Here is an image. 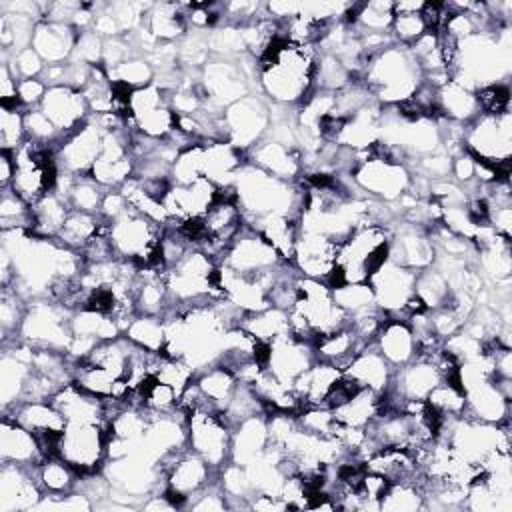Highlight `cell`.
Returning <instances> with one entry per match:
<instances>
[{
  "label": "cell",
  "mask_w": 512,
  "mask_h": 512,
  "mask_svg": "<svg viewBox=\"0 0 512 512\" xmlns=\"http://www.w3.org/2000/svg\"><path fill=\"white\" fill-rule=\"evenodd\" d=\"M232 186L246 224L268 214H286L300 220L306 188L298 182L280 180L258 166L244 162L234 174Z\"/></svg>",
  "instance_id": "6da1fadb"
},
{
  "label": "cell",
  "mask_w": 512,
  "mask_h": 512,
  "mask_svg": "<svg viewBox=\"0 0 512 512\" xmlns=\"http://www.w3.org/2000/svg\"><path fill=\"white\" fill-rule=\"evenodd\" d=\"M362 80L380 104H400L422 84V70L408 46L392 44L370 58Z\"/></svg>",
  "instance_id": "7a4b0ae2"
},
{
  "label": "cell",
  "mask_w": 512,
  "mask_h": 512,
  "mask_svg": "<svg viewBox=\"0 0 512 512\" xmlns=\"http://www.w3.org/2000/svg\"><path fill=\"white\" fill-rule=\"evenodd\" d=\"M70 318L72 310L56 300H32L28 302L18 336L32 348H50L66 354L72 342Z\"/></svg>",
  "instance_id": "3957f363"
},
{
  "label": "cell",
  "mask_w": 512,
  "mask_h": 512,
  "mask_svg": "<svg viewBox=\"0 0 512 512\" xmlns=\"http://www.w3.org/2000/svg\"><path fill=\"white\" fill-rule=\"evenodd\" d=\"M356 152L358 166L354 168L352 178L366 198L378 202H396L408 192L412 176L404 164L374 156L370 148Z\"/></svg>",
  "instance_id": "277c9868"
},
{
  "label": "cell",
  "mask_w": 512,
  "mask_h": 512,
  "mask_svg": "<svg viewBox=\"0 0 512 512\" xmlns=\"http://www.w3.org/2000/svg\"><path fill=\"white\" fill-rule=\"evenodd\" d=\"M464 150L480 162L504 164L512 156V118L510 112L478 114L464 126Z\"/></svg>",
  "instance_id": "5b68a950"
},
{
  "label": "cell",
  "mask_w": 512,
  "mask_h": 512,
  "mask_svg": "<svg viewBox=\"0 0 512 512\" xmlns=\"http://www.w3.org/2000/svg\"><path fill=\"white\" fill-rule=\"evenodd\" d=\"M108 428L102 424H66L58 456L68 462L78 476L102 472L106 464Z\"/></svg>",
  "instance_id": "8992f818"
},
{
  "label": "cell",
  "mask_w": 512,
  "mask_h": 512,
  "mask_svg": "<svg viewBox=\"0 0 512 512\" xmlns=\"http://www.w3.org/2000/svg\"><path fill=\"white\" fill-rule=\"evenodd\" d=\"M270 126V100L264 96L248 94L228 108L222 114V134L224 140L234 148L246 154L258 140L266 136Z\"/></svg>",
  "instance_id": "52a82bcc"
},
{
  "label": "cell",
  "mask_w": 512,
  "mask_h": 512,
  "mask_svg": "<svg viewBox=\"0 0 512 512\" xmlns=\"http://www.w3.org/2000/svg\"><path fill=\"white\" fill-rule=\"evenodd\" d=\"M230 434L232 428L226 424L220 412L196 410L188 416V448L198 454L212 470H220L230 462Z\"/></svg>",
  "instance_id": "ba28073f"
},
{
  "label": "cell",
  "mask_w": 512,
  "mask_h": 512,
  "mask_svg": "<svg viewBox=\"0 0 512 512\" xmlns=\"http://www.w3.org/2000/svg\"><path fill=\"white\" fill-rule=\"evenodd\" d=\"M128 124L132 130L162 140L176 128V114L170 106V96L156 84L130 92Z\"/></svg>",
  "instance_id": "9c48e42d"
},
{
  "label": "cell",
  "mask_w": 512,
  "mask_h": 512,
  "mask_svg": "<svg viewBox=\"0 0 512 512\" xmlns=\"http://www.w3.org/2000/svg\"><path fill=\"white\" fill-rule=\"evenodd\" d=\"M106 128L100 124L96 114H90L88 120L70 136L62 140L56 150V164L60 172L72 176H90L94 162L102 150Z\"/></svg>",
  "instance_id": "30bf717a"
},
{
  "label": "cell",
  "mask_w": 512,
  "mask_h": 512,
  "mask_svg": "<svg viewBox=\"0 0 512 512\" xmlns=\"http://www.w3.org/2000/svg\"><path fill=\"white\" fill-rule=\"evenodd\" d=\"M414 284H416V272L392 260H386L368 278V286L372 288L376 306L382 308L390 318L404 320V322H408L410 318L404 306L414 296Z\"/></svg>",
  "instance_id": "8fae6325"
},
{
  "label": "cell",
  "mask_w": 512,
  "mask_h": 512,
  "mask_svg": "<svg viewBox=\"0 0 512 512\" xmlns=\"http://www.w3.org/2000/svg\"><path fill=\"white\" fill-rule=\"evenodd\" d=\"M280 262H284L278 252L252 228L244 222L240 232L230 242L220 264L232 268L238 274L258 278L270 270H274Z\"/></svg>",
  "instance_id": "7c38bea8"
},
{
  "label": "cell",
  "mask_w": 512,
  "mask_h": 512,
  "mask_svg": "<svg viewBox=\"0 0 512 512\" xmlns=\"http://www.w3.org/2000/svg\"><path fill=\"white\" fill-rule=\"evenodd\" d=\"M200 88L206 102L224 110L248 96V78L236 58L212 56L200 70Z\"/></svg>",
  "instance_id": "4fadbf2b"
},
{
  "label": "cell",
  "mask_w": 512,
  "mask_h": 512,
  "mask_svg": "<svg viewBox=\"0 0 512 512\" xmlns=\"http://www.w3.org/2000/svg\"><path fill=\"white\" fill-rule=\"evenodd\" d=\"M44 490L38 482V466L2 462L0 468V512L34 510Z\"/></svg>",
  "instance_id": "5bb4252c"
},
{
  "label": "cell",
  "mask_w": 512,
  "mask_h": 512,
  "mask_svg": "<svg viewBox=\"0 0 512 512\" xmlns=\"http://www.w3.org/2000/svg\"><path fill=\"white\" fill-rule=\"evenodd\" d=\"M388 232V260L406 266L414 272H420L434 262L436 248L428 228L402 222L400 226L388 228Z\"/></svg>",
  "instance_id": "9a60e30c"
},
{
  "label": "cell",
  "mask_w": 512,
  "mask_h": 512,
  "mask_svg": "<svg viewBox=\"0 0 512 512\" xmlns=\"http://www.w3.org/2000/svg\"><path fill=\"white\" fill-rule=\"evenodd\" d=\"M316 362V352L310 342L296 336L282 334L270 342L264 368L272 372L280 382L292 388L294 380Z\"/></svg>",
  "instance_id": "2e32d148"
},
{
  "label": "cell",
  "mask_w": 512,
  "mask_h": 512,
  "mask_svg": "<svg viewBox=\"0 0 512 512\" xmlns=\"http://www.w3.org/2000/svg\"><path fill=\"white\" fill-rule=\"evenodd\" d=\"M34 348L26 342L12 340L2 344L0 356V402L2 412L16 406L22 398V390L32 372Z\"/></svg>",
  "instance_id": "e0dca14e"
},
{
  "label": "cell",
  "mask_w": 512,
  "mask_h": 512,
  "mask_svg": "<svg viewBox=\"0 0 512 512\" xmlns=\"http://www.w3.org/2000/svg\"><path fill=\"white\" fill-rule=\"evenodd\" d=\"M338 246L336 240L324 234L300 230L292 262L304 278L326 282L336 266Z\"/></svg>",
  "instance_id": "ac0fdd59"
},
{
  "label": "cell",
  "mask_w": 512,
  "mask_h": 512,
  "mask_svg": "<svg viewBox=\"0 0 512 512\" xmlns=\"http://www.w3.org/2000/svg\"><path fill=\"white\" fill-rule=\"evenodd\" d=\"M40 110L56 126L62 138L76 132L90 116L82 90L70 86H52L40 104Z\"/></svg>",
  "instance_id": "d6986e66"
},
{
  "label": "cell",
  "mask_w": 512,
  "mask_h": 512,
  "mask_svg": "<svg viewBox=\"0 0 512 512\" xmlns=\"http://www.w3.org/2000/svg\"><path fill=\"white\" fill-rule=\"evenodd\" d=\"M216 196V184L208 178H198L188 186H172L162 198V206L168 212L170 220H188L200 218L208 212Z\"/></svg>",
  "instance_id": "ffe728a7"
},
{
  "label": "cell",
  "mask_w": 512,
  "mask_h": 512,
  "mask_svg": "<svg viewBox=\"0 0 512 512\" xmlns=\"http://www.w3.org/2000/svg\"><path fill=\"white\" fill-rule=\"evenodd\" d=\"M246 162L258 166L260 170L288 182H296L302 176V156L298 150L288 148L268 136L258 140L250 150H246Z\"/></svg>",
  "instance_id": "44dd1931"
},
{
  "label": "cell",
  "mask_w": 512,
  "mask_h": 512,
  "mask_svg": "<svg viewBox=\"0 0 512 512\" xmlns=\"http://www.w3.org/2000/svg\"><path fill=\"white\" fill-rule=\"evenodd\" d=\"M50 402L60 410L66 424H102V426H106L104 398L86 392L76 382H68L66 386H62L52 396Z\"/></svg>",
  "instance_id": "7402d4cb"
},
{
  "label": "cell",
  "mask_w": 512,
  "mask_h": 512,
  "mask_svg": "<svg viewBox=\"0 0 512 512\" xmlns=\"http://www.w3.org/2000/svg\"><path fill=\"white\" fill-rule=\"evenodd\" d=\"M466 396V410L464 418L488 422V424H502L510 420V400L498 390L492 378L482 380L464 388Z\"/></svg>",
  "instance_id": "603a6c76"
},
{
  "label": "cell",
  "mask_w": 512,
  "mask_h": 512,
  "mask_svg": "<svg viewBox=\"0 0 512 512\" xmlns=\"http://www.w3.org/2000/svg\"><path fill=\"white\" fill-rule=\"evenodd\" d=\"M270 444L266 414H256L232 428L230 434V462L248 466L258 460Z\"/></svg>",
  "instance_id": "cb8c5ba5"
},
{
  "label": "cell",
  "mask_w": 512,
  "mask_h": 512,
  "mask_svg": "<svg viewBox=\"0 0 512 512\" xmlns=\"http://www.w3.org/2000/svg\"><path fill=\"white\" fill-rule=\"evenodd\" d=\"M36 434L20 426L12 418L2 416L0 424V462H16L24 466H40L44 462Z\"/></svg>",
  "instance_id": "d4e9b609"
},
{
  "label": "cell",
  "mask_w": 512,
  "mask_h": 512,
  "mask_svg": "<svg viewBox=\"0 0 512 512\" xmlns=\"http://www.w3.org/2000/svg\"><path fill=\"white\" fill-rule=\"evenodd\" d=\"M216 476H218V470H212L198 454L186 448L166 472V488L176 490L182 496H186V500H190Z\"/></svg>",
  "instance_id": "484cf974"
},
{
  "label": "cell",
  "mask_w": 512,
  "mask_h": 512,
  "mask_svg": "<svg viewBox=\"0 0 512 512\" xmlns=\"http://www.w3.org/2000/svg\"><path fill=\"white\" fill-rule=\"evenodd\" d=\"M78 30L70 24H56V22H38L34 36H32V48L40 54V58L46 64H62L68 62L76 40Z\"/></svg>",
  "instance_id": "4316f807"
},
{
  "label": "cell",
  "mask_w": 512,
  "mask_h": 512,
  "mask_svg": "<svg viewBox=\"0 0 512 512\" xmlns=\"http://www.w3.org/2000/svg\"><path fill=\"white\" fill-rule=\"evenodd\" d=\"M374 344L392 368H400L416 358V340L410 324L404 320L388 316V320L376 334Z\"/></svg>",
  "instance_id": "83f0119b"
},
{
  "label": "cell",
  "mask_w": 512,
  "mask_h": 512,
  "mask_svg": "<svg viewBox=\"0 0 512 512\" xmlns=\"http://www.w3.org/2000/svg\"><path fill=\"white\" fill-rule=\"evenodd\" d=\"M4 418L16 420L20 426L28 428L36 436L62 434L66 428V420L60 410L50 400L38 402H18L10 410L2 412Z\"/></svg>",
  "instance_id": "f1b7e54d"
},
{
  "label": "cell",
  "mask_w": 512,
  "mask_h": 512,
  "mask_svg": "<svg viewBox=\"0 0 512 512\" xmlns=\"http://www.w3.org/2000/svg\"><path fill=\"white\" fill-rule=\"evenodd\" d=\"M246 162L244 152L234 148L226 140L202 142V170L204 178L212 180L216 186L232 184L234 174Z\"/></svg>",
  "instance_id": "f546056e"
},
{
  "label": "cell",
  "mask_w": 512,
  "mask_h": 512,
  "mask_svg": "<svg viewBox=\"0 0 512 512\" xmlns=\"http://www.w3.org/2000/svg\"><path fill=\"white\" fill-rule=\"evenodd\" d=\"M350 378H354L362 388H370L378 394L386 392L392 380L394 368L384 360V356L378 352L376 344L364 346L348 364L344 370Z\"/></svg>",
  "instance_id": "4dcf8cb0"
},
{
  "label": "cell",
  "mask_w": 512,
  "mask_h": 512,
  "mask_svg": "<svg viewBox=\"0 0 512 512\" xmlns=\"http://www.w3.org/2000/svg\"><path fill=\"white\" fill-rule=\"evenodd\" d=\"M340 376H342V370L322 360H316L308 370H304L292 384V390L300 400V410L310 406H322L326 394L330 392V388L336 384Z\"/></svg>",
  "instance_id": "1f68e13d"
},
{
  "label": "cell",
  "mask_w": 512,
  "mask_h": 512,
  "mask_svg": "<svg viewBox=\"0 0 512 512\" xmlns=\"http://www.w3.org/2000/svg\"><path fill=\"white\" fill-rule=\"evenodd\" d=\"M248 226H252L278 252L284 262H292L296 240L300 234V220L286 214H268L252 220Z\"/></svg>",
  "instance_id": "d6a6232c"
},
{
  "label": "cell",
  "mask_w": 512,
  "mask_h": 512,
  "mask_svg": "<svg viewBox=\"0 0 512 512\" xmlns=\"http://www.w3.org/2000/svg\"><path fill=\"white\" fill-rule=\"evenodd\" d=\"M70 210L72 208L66 202V198H62L54 190L46 192L40 200H36L30 206V212H32L30 232L40 238H58Z\"/></svg>",
  "instance_id": "836d02e7"
},
{
  "label": "cell",
  "mask_w": 512,
  "mask_h": 512,
  "mask_svg": "<svg viewBox=\"0 0 512 512\" xmlns=\"http://www.w3.org/2000/svg\"><path fill=\"white\" fill-rule=\"evenodd\" d=\"M144 26L158 42H178L188 30L184 20V8L182 4L174 2L150 4L144 16Z\"/></svg>",
  "instance_id": "e575fe53"
},
{
  "label": "cell",
  "mask_w": 512,
  "mask_h": 512,
  "mask_svg": "<svg viewBox=\"0 0 512 512\" xmlns=\"http://www.w3.org/2000/svg\"><path fill=\"white\" fill-rule=\"evenodd\" d=\"M312 346H314V352H316V360L328 362V364L336 366L342 372L348 368L352 358L364 348L348 326L340 328L336 332L318 336Z\"/></svg>",
  "instance_id": "d590c367"
},
{
  "label": "cell",
  "mask_w": 512,
  "mask_h": 512,
  "mask_svg": "<svg viewBox=\"0 0 512 512\" xmlns=\"http://www.w3.org/2000/svg\"><path fill=\"white\" fill-rule=\"evenodd\" d=\"M436 98H438L440 116L448 120L468 124L480 114L476 92L460 86L454 80H448L444 86H440Z\"/></svg>",
  "instance_id": "8d00e7d4"
},
{
  "label": "cell",
  "mask_w": 512,
  "mask_h": 512,
  "mask_svg": "<svg viewBox=\"0 0 512 512\" xmlns=\"http://www.w3.org/2000/svg\"><path fill=\"white\" fill-rule=\"evenodd\" d=\"M382 394L370 388H360L348 402L332 410L334 420L346 426L368 428L382 410Z\"/></svg>",
  "instance_id": "74e56055"
},
{
  "label": "cell",
  "mask_w": 512,
  "mask_h": 512,
  "mask_svg": "<svg viewBox=\"0 0 512 512\" xmlns=\"http://www.w3.org/2000/svg\"><path fill=\"white\" fill-rule=\"evenodd\" d=\"M194 382L198 384L202 394L210 400V404L218 412H222L226 408V404L230 402V398L238 386L234 372L222 364H212V366L196 372Z\"/></svg>",
  "instance_id": "f35d334b"
},
{
  "label": "cell",
  "mask_w": 512,
  "mask_h": 512,
  "mask_svg": "<svg viewBox=\"0 0 512 512\" xmlns=\"http://www.w3.org/2000/svg\"><path fill=\"white\" fill-rule=\"evenodd\" d=\"M240 328H244L248 334H252L258 342L270 344L278 336L290 332L288 312L274 308V306H266V308L254 310V312H244Z\"/></svg>",
  "instance_id": "ab89813d"
},
{
  "label": "cell",
  "mask_w": 512,
  "mask_h": 512,
  "mask_svg": "<svg viewBox=\"0 0 512 512\" xmlns=\"http://www.w3.org/2000/svg\"><path fill=\"white\" fill-rule=\"evenodd\" d=\"M70 330H72V336L86 338L96 344L102 340H112L120 336V330L110 314L90 310V308H80L72 312Z\"/></svg>",
  "instance_id": "60d3db41"
},
{
  "label": "cell",
  "mask_w": 512,
  "mask_h": 512,
  "mask_svg": "<svg viewBox=\"0 0 512 512\" xmlns=\"http://www.w3.org/2000/svg\"><path fill=\"white\" fill-rule=\"evenodd\" d=\"M424 480L426 476L420 480L390 482L386 494L380 500V508L396 512L424 510Z\"/></svg>",
  "instance_id": "b9f144b4"
},
{
  "label": "cell",
  "mask_w": 512,
  "mask_h": 512,
  "mask_svg": "<svg viewBox=\"0 0 512 512\" xmlns=\"http://www.w3.org/2000/svg\"><path fill=\"white\" fill-rule=\"evenodd\" d=\"M102 224L100 214H90V212H82V210H70L60 234H58V242H62L64 246L72 248V250H82L84 244L98 232Z\"/></svg>",
  "instance_id": "7bdbcfd3"
},
{
  "label": "cell",
  "mask_w": 512,
  "mask_h": 512,
  "mask_svg": "<svg viewBox=\"0 0 512 512\" xmlns=\"http://www.w3.org/2000/svg\"><path fill=\"white\" fill-rule=\"evenodd\" d=\"M76 480H78L76 470L68 462H64L60 456L46 458L38 466V482L44 494H56V496L68 494L76 488Z\"/></svg>",
  "instance_id": "ee69618b"
},
{
  "label": "cell",
  "mask_w": 512,
  "mask_h": 512,
  "mask_svg": "<svg viewBox=\"0 0 512 512\" xmlns=\"http://www.w3.org/2000/svg\"><path fill=\"white\" fill-rule=\"evenodd\" d=\"M124 336L150 352H162L164 342H166V332H164V320L160 316H148V314H136V318L128 324L124 330Z\"/></svg>",
  "instance_id": "f6af8a7d"
},
{
  "label": "cell",
  "mask_w": 512,
  "mask_h": 512,
  "mask_svg": "<svg viewBox=\"0 0 512 512\" xmlns=\"http://www.w3.org/2000/svg\"><path fill=\"white\" fill-rule=\"evenodd\" d=\"M352 80H354V74L336 56L318 50L312 88L326 90V92H338V90L346 88Z\"/></svg>",
  "instance_id": "bcb514c9"
},
{
  "label": "cell",
  "mask_w": 512,
  "mask_h": 512,
  "mask_svg": "<svg viewBox=\"0 0 512 512\" xmlns=\"http://www.w3.org/2000/svg\"><path fill=\"white\" fill-rule=\"evenodd\" d=\"M28 308V300L22 298L14 288L2 286L0 294V330H2V344L18 340L20 324L24 320Z\"/></svg>",
  "instance_id": "7dc6e473"
},
{
  "label": "cell",
  "mask_w": 512,
  "mask_h": 512,
  "mask_svg": "<svg viewBox=\"0 0 512 512\" xmlns=\"http://www.w3.org/2000/svg\"><path fill=\"white\" fill-rule=\"evenodd\" d=\"M414 294L422 300L426 310L440 308V306L448 304L450 298H452L448 282L444 280V276L432 264L428 268L416 272Z\"/></svg>",
  "instance_id": "c3c4849f"
},
{
  "label": "cell",
  "mask_w": 512,
  "mask_h": 512,
  "mask_svg": "<svg viewBox=\"0 0 512 512\" xmlns=\"http://www.w3.org/2000/svg\"><path fill=\"white\" fill-rule=\"evenodd\" d=\"M110 80L118 86H124L128 90H138L154 82V70L148 64L146 56H134L124 60L122 64L106 70Z\"/></svg>",
  "instance_id": "681fc988"
},
{
  "label": "cell",
  "mask_w": 512,
  "mask_h": 512,
  "mask_svg": "<svg viewBox=\"0 0 512 512\" xmlns=\"http://www.w3.org/2000/svg\"><path fill=\"white\" fill-rule=\"evenodd\" d=\"M0 228L2 230H30L32 212L30 204L22 200L10 186L2 188L0 194Z\"/></svg>",
  "instance_id": "f907efd6"
},
{
  "label": "cell",
  "mask_w": 512,
  "mask_h": 512,
  "mask_svg": "<svg viewBox=\"0 0 512 512\" xmlns=\"http://www.w3.org/2000/svg\"><path fill=\"white\" fill-rule=\"evenodd\" d=\"M104 194L106 188H102L92 176H76L70 190L66 192V202L72 210L98 214Z\"/></svg>",
  "instance_id": "816d5d0a"
},
{
  "label": "cell",
  "mask_w": 512,
  "mask_h": 512,
  "mask_svg": "<svg viewBox=\"0 0 512 512\" xmlns=\"http://www.w3.org/2000/svg\"><path fill=\"white\" fill-rule=\"evenodd\" d=\"M426 402L440 414L448 418H460L466 410L464 390L448 380H442L426 398Z\"/></svg>",
  "instance_id": "f5cc1de1"
},
{
  "label": "cell",
  "mask_w": 512,
  "mask_h": 512,
  "mask_svg": "<svg viewBox=\"0 0 512 512\" xmlns=\"http://www.w3.org/2000/svg\"><path fill=\"white\" fill-rule=\"evenodd\" d=\"M198 178H204L202 170V142L192 144L190 148L182 150L170 170V184L172 186H188L196 182Z\"/></svg>",
  "instance_id": "db71d44e"
},
{
  "label": "cell",
  "mask_w": 512,
  "mask_h": 512,
  "mask_svg": "<svg viewBox=\"0 0 512 512\" xmlns=\"http://www.w3.org/2000/svg\"><path fill=\"white\" fill-rule=\"evenodd\" d=\"M26 142L24 108L0 106V148L14 152Z\"/></svg>",
  "instance_id": "11a10c76"
},
{
  "label": "cell",
  "mask_w": 512,
  "mask_h": 512,
  "mask_svg": "<svg viewBox=\"0 0 512 512\" xmlns=\"http://www.w3.org/2000/svg\"><path fill=\"white\" fill-rule=\"evenodd\" d=\"M332 298L348 316L376 304L368 282H344L332 288Z\"/></svg>",
  "instance_id": "9f6ffc18"
},
{
  "label": "cell",
  "mask_w": 512,
  "mask_h": 512,
  "mask_svg": "<svg viewBox=\"0 0 512 512\" xmlns=\"http://www.w3.org/2000/svg\"><path fill=\"white\" fill-rule=\"evenodd\" d=\"M154 376H156L160 382L168 384L172 390H176L178 396H180L182 390L194 380L196 372H194V368H192L188 362H184L182 358H172V356L162 354Z\"/></svg>",
  "instance_id": "6f0895ef"
},
{
  "label": "cell",
  "mask_w": 512,
  "mask_h": 512,
  "mask_svg": "<svg viewBox=\"0 0 512 512\" xmlns=\"http://www.w3.org/2000/svg\"><path fill=\"white\" fill-rule=\"evenodd\" d=\"M426 32L428 30H426V24H424L420 12H400V14H394V18H392L390 34L396 44L412 46Z\"/></svg>",
  "instance_id": "680465c9"
},
{
  "label": "cell",
  "mask_w": 512,
  "mask_h": 512,
  "mask_svg": "<svg viewBox=\"0 0 512 512\" xmlns=\"http://www.w3.org/2000/svg\"><path fill=\"white\" fill-rule=\"evenodd\" d=\"M102 52H104V38L90 28L78 34L70 60L88 64V66H102Z\"/></svg>",
  "instance_id": "91938a15"
},
{
  "label": "cell",
  "mask_w": 512,
  "mask_h": 512,
  "mask_svg": "<svg viewBox=\"0 0 512 512\" xmlns=\"http://www.w3.org/2000/svg\"><path fill=\"white\" fill-rule=\"evenodd\" d=\"M2 50V48H0ZM8 52V50H6ZM8 60H10V66H12V72L18 80H26V78H40L46 62L40 58V54L28 46L20 52H8Z\"/></svg>",
  "instance_id": "94428289"
},
{
  "label": "cell",
  "mask_w": 512,
  "mask_h": 512,
  "mask_svg": "<svg viewBox=\"0 0 512 512\" xmlns=\"http://www.w3.org/2000/svg\"><path fill=\"white\" fill-rule=\"evenodd\" d=\"M46 90H48V86L40 78H26V80L18 82L16 98L24 110L38 108L46 96Z\"/></svg>",
  "instance_id": "6125c7cd"
},
{
  "label": "cell",
  "mask_w": 512,
  "mask_h": 512,
  "mask_svg": "<svg viewBox=\"0 0 512 512\" xmlns=\"http://www.w3.org/2000/svg\"><path fill=\"white\" fill-rule=\"evenodd\" d=\"M80 8H82V2H46L44 20L72 26Z\"/></svg>",
  "instance_id": "be15d7a7"
},
{
  "label": "cell",
  "mask_w": 512,
  "mask_h": 512,
  "mask_svg": "<svg viewBox=\"0 0 512 512\" xmlns=\"http://www.w3.org/2000/svg\"><path fill=\"white\" fill-rule=\"evenodd\" d=\"M14 178V156L12 152H4L0 154V188L10 186Z\"/></svg>",
  "instance_id": "e7e4bbea"
}]
</instances>
